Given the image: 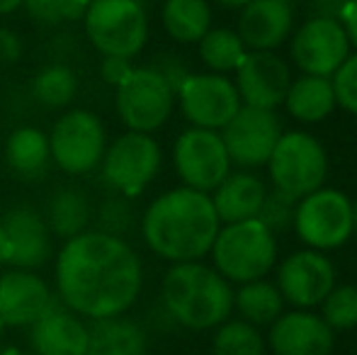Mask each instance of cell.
<instances>
[{"label": "cell", "mask_w": 357, "mask_h": 355, "mask_svg": "<svg viewBox=\"0 0 357 355\" xmlns=\"http://www.w3.org/2000/svg\"><path fill=\"white\" fill-rule=\"evenodd\" d=\"M142 258L124 239L83 232L56 256V289L63 307L88 319L119 317L142 294Z\"/></svg>", "instance_id": "6da1fadb"}, {"label": "cell", "mask_w": 357, "mask_h": 355, "mask_svg": "<svg viewBox=\"0 0 357 355\" xmlns=\"http://www.w3.org/2000/svg\"><path fill=\"white\" fill-rule=\"evenodd\" d=\"M219 229L212 197L185 185L155 197L142 217L146 246L170 263L202 261Z\"/></svg>", "instance_id": "7a4b0ae2"}, {"label": "cell", "mask_w": 357, "mask_h": 355, "mask_svg": "<svg viewBox=\"0 0 357 355\" xmlns=\"http://www.w3.org/2000/svg\"><path fill=\"white\" fill-rule=\"evenodd\" d=\"M160 304L178 326L209 331L234 312V287L202 261L173 263L160 285Z\"/></svg>", "instance_id": "3957f363"}, {"label": "cell", "mask_w": 357, "mask_h": 355, "mask_svg": "<svg viewBox=\"0 0 357 355\" xmlns=\"http://www.w3.org/2000/svg\"><path fill=\"white\" fill-rule=\"evenodd\" d=\"M209 253L216 273L229 282H253L278 266V236L258 219L221 224Z\"/></svg>", "instance_id": "277c9868"}, {"label": "cell", "mask_w": 357, "mask_h": 355, "mask_svg": "<svg viewBox=\"0 0 357 355\" xmlns=\"http://www.w3.org/2000/svg\"><path fill=\"white\" fill-rule=\"evenodd\" d=\"M273 190L291 199H301L324 188L328 178V151L309 132H282L270 161L265 163Z\"/></svg>", "instance_id": "5b68a950"}, {"label": "cell", "mask_w": 357, "mask_h": 355, "mask_svg": "<svg viewBox=\"0 0 357 355\" xmlns=\"http://www.w3.org/2000/svg\"><path fill=\"white\" fill-rule=\"evenodd\" d=\"M83 22L102 56L134 59L149 39V17L139 0H95L85 8Z\"/></svg>", "instance_id": "8992f818"}, {"label": "cell", "mask_w": 357, "mask_h": 355, "mask_svg": "<svg viewBox=\"0 0 357 355\" xmlns=\"http://www.w3.org/2000/svg\"><path fill=\"white\" fill-rule=\"evenodd\" d=\"M294 234L306 248L335 251L355 236L353 199L335 188H319L296 202Z\"/></svg>", "instance_id": "52a82bcc"}, {"label": "cell", "mask_w": 357, "mask_h": 355, "mask_svg": "<svg viewBox=\"0 0 357 355\" xmlns=\"http://www.w3.org/2000/svg\"><path fill=\"white\" fill-rule=\"evenodd\" d=\"M117 114L129 132L153 134L170 119L175 93L151 66H134L117 86Z\"/></svg>", "instance_id": "ba28073f"}, {"label": "cell", "mask_w": 357, "mask_h": 355, "mask_svg": "<svg viewBox=\"0 0 357 355\" xmlns=\"http://www.w3.org/2000/svg\"><path fill=\"white\" fill-rule=\"evenodd\" d=\"M107 149L105 127L88 109L66 112L49 134L52 161L68 176H83L100 166Z\"/></svg>", "instance_id": "9c48e42d"}, {"label": "cell", "mask_w": 357, "mask_h": 355, "mask_svg": "<svg viewBox=\"0 0 357 355\" xmlns=\"http://www.w3.org/2000/svg\"><path fill=\"white\" fill-rule=\"evenodd\" d=\"M100 163H102L105 183L114 192L134 197V195H142L146 185L158 176L163 151L151 134L127 132L105 149Z\"/></svg>", "instance_id": "30bf717a"}, {"label": "cell", "mask_w": 357, "mask_h": 355, "mask_svg": "<svg viewBox=\"0 0 357 355\" xmlns=\"http://www.w3.org/2000/svg\"><path fill=\"white\" fill-rule=\"evenodd\" d=\"M173 163L185 188L207 195L219 188L234 166L221 134L199 127L185 129L178 137L173 146Z\"/></svg>", "instance_id": "8fae6325"}, {"label": "cell", "mask_w": 357, "mask_h": 355, "mask_svg": "<svg viewBox=\"0 0 357 355\" xmlns=\"http://www.w3.org/2000/svg\"><path fill=\"white\" fill-rule=\"evenodd\" d=\"M282 132V119L275 109L241 105L234 119L219 134L224 139L231 163L248 171V168H260L270 161Z\"/></svg>", "instance_id": "7c38bea8"}, {"label": "cell", "mask_w": 357, "mask_h": 355, "mask_svg": "<svg viewBox=\"0 0 357 355\" xmlns=\"http://www.w3.org/2000/svg\"><path fill=\"white\" fill-rule=\"evenodd\" d=\"M350 54L353 47L340 20L309 17L289 37V56L306 76L331 78Z\"/></svg>", "instance_id": "4fadbf2b"}, {"label": "cell", "mask_w": 357, "mask_h": 355, "mask_svg": "<svg viewBox=\"0 0 357 355\" xmlns=\"http://www.w3.org/2000/svg\"><path fill=\"white\" fill-rule=\"evenodd\" d=\"M185 119L192 127L221 132L241 109V98L234 81L221 73H190L175 93Z\"/></svg>", "instance_id": "5bb4252c"}, {"label": "cell", "mask_w": 357, "mask_h": 355, "mask_svg": "<svg viewBox=\"0 0 357 355\" xmlns=\"http://www.w3.org/2000/svg\"><path fill=\"white\" fill-rule=\"evenodd\" d=\"M335 266L324 251L304 248L294 251L278 266L275 285L282 292L284 302L294 309L321 307L328 292L335 287Z\"/></svg>", "instance_id": "9a60e30c"}, {"label": "cell", "mask_w": 357, "mask_h": 355, "mask_svg": "<svg viewBox=\"0 0 357 355\" xmlns=\"http://www.w3.org/2000/svg\"><path fill=\"white\" fill-rule=\"evenodd\" d=\"M234 76L241 103L263 109H278L291 83L289 66L275 52H245Z\"/></svg>", "instance_id": "2e32d148"}, {"label": "cell", "mask_w": 357, "mask_h": 355, "mask_svg": "<svg viewBox=\"0 0 357 355\" xmlns=\"http://www.w3.org/2000/svg\"><path fill=\"white\" fill-rule=\"evenodd\" d=\"M8 236V263L20 270H37L54 256V241L44 214L32 204H15L0 219Z\"/></svg>", "instance_id": "e0dca14e"}, {"label": "cell", "mask_w": 357, "mask_h": 355, "mask_svg": "<svg viewBox=\"0 0 357 355\" xmlns=\"http://www.w3.org/2000/svg\"><path fill=\"white\" fill-rule=\"evenodd\" d=\"M268 328L273 355H331L335 348V331L314 309L282 312Z\"/></svg>", "instance_id": "ac0fdd59"}, {"label": "cell", "mask_w": 357, "mask_h": 355, "mask_svg": "<svg viewBox=\"0 0 357 355\" xmlns=\"http://www.w3.org/2000/svg\"><path fill=\"white\" fill-rule=\"evenodd\" d=\"M296 8L291 0H250L241 8L236 32L248 52H278L291 37Z\"/></svg>", "instance_id": "d6986e66"}, {"label": "cell", "mask_w": 357, "mask_h": 355, "mask_svg": "<svg viewBox=\"0 0 357 355\" xmlns=\"http://www.w3.org/2000/svg\"><path fill=\"white\" fill-rule=\"evenodd\" d=\"M54 294L34 270H5L0 273V324L3 326H32L52 307Z\"/></svg>", "instance_id": "ffe728a7"}, {"label": "cell", "mask_w": 357, "mask_h": 355, "mask_svg": "<svg viewBox=\"0 0 357 355\" xmlns=\"http://www.w3.org/2000/svg\"><path fill=\"white\" fill-rule=\"evenodd\" d=\"M29 348L34 355H85L88 326L61 299H54L42 319L29 326Z\"/></svg>", "instance_id": "44dd1931"}, {"label": "cell", "mask_w": 357, "mask_h": 355, "mask_svg": "<svg viewBox=\"0 0 357 355\" xmlns=\"http://www.w3.org/2000/svg\"><path fill=\"white\" fill-rule=\"evenodd\" d=\"M268 185L250 171L229 173L214 190L212 197L214 212L221 224H236L245 219H255L265 202Z\"/></svg>", "instance_id": "7402d4cb"}, {"label": "cell", "mask_w": 357, "mask_h": 355, "mask_svg": "<svg viewBox=\"0 0 357 355\" xmlns=\"http://www.w3.org/2000/svg\"><path fill=\"white\" fill-rule=\"evenodd\" d=\"M284 109L291 119L301 124H319L335 112V90L331 78L324 76H306L291 78L289 90L284 95Z\"/></svg>", "instance_id": "603a6c76"}, {"label": "cell", "mask_w": 357, "mask_h": 355, "mask_svg": "<svg viewBox=\"0 0 357 355\" xmlns=\"http://www.w3.org/2000/svg\"><path fill=\"white\" fill-rule=\"evenodd\" d=\"M85 355H149V336L144 326L127 317L95 319L88 326Z\"/></svg>", "instance_id": "cb8c5ba5"}, {"label": "cell", "mask_w": 357, "mask_h": 355, "mask_svg": "<svg viewBox=\"0 0 357 355\" xmlns=\"http://www.w3.org/2000/svg\"><path fill=\"white\" fill-rule=\"evenodd\" d=\"M44 219H47L52 236L66 239V241L88 232V224L93 219L88 192L80 188H59L49 199Z\"/></svg>", "instance_id": "d4e9b609"}, {"label": "cell", "mask_w": 357, "mask_h": 355, "mask_svg": "<svg viewBox=\"0 0 357 355\" xmlns=\"http://www.w3.org/2000/svg\"><path fill=\"white\" fill-rule=\"evenodd\" d=\"M5 161L17 176L34 180L44 176L52 163L49 137L37 127H20L5 142Z\"/></svg>", "instance_id": "484cf974"}, {"label": "cell", "mask_w": 357, "mask_h": 355, "mask_svg": "<svg viewBox=\"0 0 357 355\" xmlns=\"http://www.w3.org/2000/svg\"><path fill=\"white\" fill-rule=\"evenodd\" d=\"M160 22L170 39L197 44L212 29V5L209 0H165Z\"/></svg>", "instance_id": "4316f807"}, {"label": "cell", "mask_w": 357, "mask_h": 355, "mask_svg": "<svg viewBox=\"0 0 357 355\" xmlns=\"http://www.w3.org/2000/svg\"><path fill=\"white\" fill-rule=\"evenodd\" d=\"M284 297L278 289V285L260 278L253 282H243L234 292V309L241 314V319L253 326H270L278 322L284 312Z\"/></svg>", "instance_id": "83f0119b"}, {"label": "cell", "mask_w": 357, "mask_h": 355, "mask_svg": "<svg viewBox=\"0 0 357 355\" xmlns=\"http://www.w3.org/2000/svg\"><path fill=\"white\" fill-rule=\"evenodd\" d=\"M197 52L202 63L212 73H234L238 63L245 56V44L238 37V32L231 27H212L202 39L197 42Z\"/></svg>", "instance_id": "f1b7e54d"}, {"label": "cell", "mask_w": 357, "mask_h": 355, "mask_svg": "<svg viewBox=\"0 0 357 355\" xmlns=\"http://www.w3.org/2000/svg\"><path fill=\"white\" fill-rule=\"evenodd\" d=\"M32 95L44 107H66L78 95V76L66 66V63H49L34 76Z\"/></svg>", "instance_id": "f546056e"}, {"label": "cell", "mask_w": 357, "mask_h": 355, "mask_svg": "<svg viewBox=\"0 0 357 355\" xmlns=\"http://www.w3.org/2000/svg\"><path fill=\"white\" fill-rule=\"evenodd\" d=\"M265 348L263 331L243 319H226L212 338V355H265Z\"/></svg>", "instance_id": "4dcf8cb0"}, {"label": "cell", "mask_w": 357, "mask_h": 355, "mask_svg": "<svg viewBox=\"0 0 357 355\" xmlns=\"http://www.w3.org/2000/svg\"><path fill=\"white\" fill-rule=\"evenodd\" d=\"M319 309L321 319L333 331L357 328V285H335Z\"/></svg>", "instance_id": "1f68e13d"}, {"label": "cell", "mask_w": 357, "mask_h": 355, "mask_svg": "<svg viewBox=\"0 0 357 355\" xmlns=\"http://www.w3.org/2000/svg\"><path fill=\"white\" fill-rule=\"evenodd\" d=\"M134 219H137V214H134L132 202H129L127 195H119V192L102 199L98 207V214H95L98 232L109 234V236H119V239L134 227Z\"/></svg>", "instance_id": "d6a6232c"}, {"label": "cell", "mask_w": 357, "mask_h": 355, "mask_svg": "<svg viewBox=\"0 0 357 355\" xmlns=\"http://www.w3.org/2000/svg\"><path fill=\"white\" fill-rule=\"evenodd\" d=\"M296 202H299V199L287 197V195L278 192V190H268L265 202H263V207H260V212L255 219H258L260 224H265L275 236H280V234L289 232L291 224H294Z\"/></svg>", "instance_id": "836d02e7"}, {"label": "cell", "mask_w": 357, "mask_h": 355, "mask_svg": "<svg viewBox=\"0 0 357 355\" xmlns=\"http://www.w3.org/2000/svg\"><path fill=\"white\" fill-rule=\"evenodd\" d=\"M24 10L29 17L39 24H61L66 20H78L85 13V8L78 0H24Z\"/></svg>", "instance_id": "e575fe53"}, {"label": "cell", "mask_w": 357, "mask_h": 355, "mask_svg": "<svg viewBox=\"0 0 357 355\" xmlns=\"http://www.w3.org/2000/svg\"><path fill=\"white\" fill-rule=\"evenodd\" d=\"M331 83H333L338 107H343L350 114H357V52L340 63L338 71L331 76Z\"/></svg>", "instance_id": "d590c367"}, {"label": "cell", "mask_w": 357, "mask_h": 355, "mask_svg": "<svg viewBox=\"0 0 357 355\" xmlns=\"http://www.w3.org/2000/svg\"><path fill=\"white\" fill-rule=\"evenodd\" d=\"M149 66L153 68V71L158 73V76L163 78V81L168 83L170 88H173V93H178L180 86L185 83V78L190 76L188 63H185L183 59L178 56V54H170V52L155 54V56L151 59Z\"/></svg>", "instance_id": "8d00e7d4"}, {"label": "cell", "mask_w": 357, "mask_h": 355, "mask_svg": "<svg viewBox=\"0 0 357 355\" xmlns=\"http://www.w3.org/2000/svg\"><path fill=\"white\" fill-rule=\"evenodd\" d=\"M132 59H119V56H102L100 61V78H102L107 86L117 88L124 78L132 73Z\"/></svg>", "instance_id": "74e56055"}, {"label": "cell", "mask_w": 357, "mask_h": 355, "mask_svg": "<svg viewBox=\"0 0 357 355\" xmlns=\"http://www.w3.org/2000/svg\"><path fill=\"white\" fill-rule=\"evenodd\" d=\"M24 47L22 39L8 27H0V63H15L20 61Z\"/></svg>", "instance_id": "f35d334b"}, {"label": "cell", "mask_w": 357, "mask_h": 355, "mask_svg": "<svg viewBox=\"0 0 357 355\" xmlns=\"http://www.w3.org/2000/svg\"><path fill=\"white\" fill-rule=\"evenodd\" d=\"M348 0H306L309 17H326V20H340Z\"/></svg>", "instance_id": "ab89813d"}, {"label": "cell", "mask_w": 357, "mask_h": 355, "mask_svg": "<svg viewBox=\"0 0 357 355\" xmlns=\"http://www.w3.org/2000/svg\"><path fill=\"white\" fill-rule=\"evenodd\" d=\"M340 24L345 27V34L350 39V47L357 49V0H348L343 15H340Z\"/></svg>", "instance_id": "60d3db41"}, {"label": "cell", "mask_w": 357, "mask_h": 355, "mask_svg": "<svg viewBox=\"0 0 357 355\" xmlns=\"http://www.w3.org/2000/svg\"><path fill=\"white\" fill-rule=\"evenodd\" d=\"M24 5V0H0V15H10L15 10H20Z\"/></svg>", "instance_id": "b9f144b4"}, {"label": "cell", "mask_w": 357, "mask_h": 355, "mask_svg": "<svg viewBox=\"0 0 357 355\" xmlns=\"http://www.w3.org/2000/svg\"><path fill=\"white\" fill-rule=\"evenodd\" d=\"M8 253H10L8 236H5V229H3V224H0V266H3V263H8Z\"/></svg>", "instance_id": "7bdbcfd3"}, {"label": "cell", "mask_w": 357, "mask_h": 355, "mask_svg": "<svg viewBox=\"0 0 357 355\" xmlns=\"http://www.w3.org/2000/svg\"><path fill=\"white\" fill-rule=\"evenodd\" d=\"M209 3H216L221 8H229V10H241L243 5H248L250 0H209Z\"/></svg>", "instance_id": "ee69618b"}, {"label": "cell", "mask_w": 357, "mask_h": 355, "mask_svg": "<svg viewBox=\"0 0 357 355\" xmlns=\"http://www.w3.org/2000/svg\"><path fill=\"white\" fill-rule=\"evenodd\" d=\"M0 355H34V353H22L17 348H5V351H0Z\"/></svg>", "instance_id": "f6af8a7d"}, {"label": "cell", "mask_w": 357, "mask_h": 355, "mask_svg": "<svg viewBox=\"0 0 357 355\" xmlns=\"http://www.w3.org/2000/svg\"><path fill=\"white\" fill-rule=\"evenodd\" d=\"M353 217H355V234H357V199L353 202Z\"/></svg>", "instance_id": "bcb514c9"}, {"label": "cell", "mask_w": 357, "mask_h": 355, "mask_svg": "<svg viewBox=\"0 0 357 355\" xmlns=\"http://www.w3.org/2000/svg\"><path fill=\"white\" fill-rule=\"evenodd\" d=\"M78 3L83 5V8H88V5H90V3H95V0H78Z\"/></svg>", "instance_id": "7dc6e473"}, {"label": "cell", "mask_w": 357, "mask_h": 355, "mask_svg": "<svg viewBox=\"0 0 357 355\" xmlns=\"http://www.w3.org/2000/svg\"><path fill=\"white\" fill-rule=\"evenodd\" d=\"M3 328H5V326H3V324H0V336H3Z\"/></svg>", "instance_id": "c3c4849f"}, {"label": "cell", "mask_w": 357, "mask_h": 355, "mask_svg": "<svg viewBox=\"0 0 357 355\" xmlns=\"http://www.w3.org/2000/svg\"><path fill=\"white\" fill-rule=\"evenodd\" d=\"M355 355H357V353H355Z\"/></svg>", "instance_id": "681fc988"}]
</instances>
